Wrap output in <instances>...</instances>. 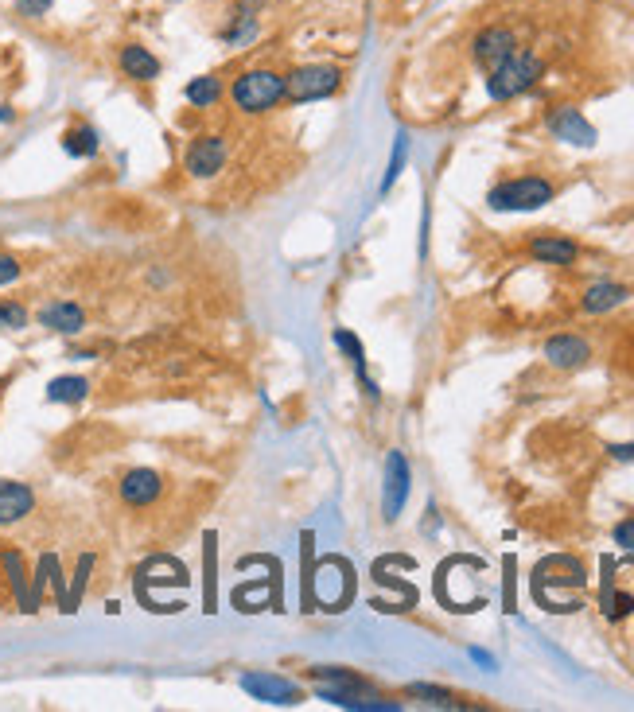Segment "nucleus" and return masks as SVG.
<instances>
[{"mask_svg":"<svg viewBox=\"0 0 634 712\" xmlns=\"http://www.w3.org/2000/svg\"><path fill=\"white\" fill-rule=\"evenodd\" d=\"M541 74H545V59H541L537 51H522V47H518V51L506 55L494 71H487V94H491L494 102H510V98L533 90Z\"/></svg>","mask_w":634,"mask_h":712,"instance_id":"obj_1","label":"nucleus"},{"mask_svg":"<svg viewBox=\"0 0 634 712\" xmlns=\"http://www.w3.org/2000/svg\"><path fill=\"white\" fill-rule=\"evenodd\" d=\"M230 102L249 117L277 109L284 102V74L269 71V67H253V71L238 74L230 82Z\"/></svg>","mask_w":634,"mask_h":712,"instance_id":"obj_2","label":"nucleus"},{"mask_svg":"<svg viewBox=\"0 0 634 712\" xmlns=\"http://www.w3.org/2000/svg\"><path fill=\"white\" fill-rule=\"evenodd\" d=\"M557 199V187L545 176H518V179H502L498 187H491L487 203L491 211H541Z\"/></svg>","mask_w":634,"mask_h":712,"instance_id":"obj_3","label":"nucleus"},{"mask_svg":"<svg viewBox=\"0 0 634 712\" xmlns=\"http://www.w3.org/2000/svg\"><path fill=\"white\" fill-rule=\"evenodd\" d=\"M339 86H343V71L331 63H304V67L284 74V98L296 106L323 102V98L339 94Z\"/></svg>","mask_w":634,"mask_h":712,"instance_id":"obj_4","label":"nucleus"},{"mask_svg":"<svg viewBox=\"0 0 634 712\" xmlns=\"http://www.w3.org/2000/svg\"><path fill=\"white\" fill-rule=\"evenodd\" d=\"M238 685L246 689L253 701H261V705H300L304 701V693H300L296 681H288L281 674H265V670H249V674H242Z\"/></svg>","mask_w":634,"mask_h":712,"instance_id":"obj_5","label":"nucleus"},{"mask_svg":"<svg viewBox=\"0 0 634 712\" xmlns=\"http://www.w3.org/2000/svg\"><path fill=\"white\" fill-rule=\"evenodd\" d=\"M518 51V32L506 28V24H487L479 36L471 39V59L483 67V71H494L506 55Z\"/></svg>","mask_w":634,"mask_h":712,"instance_id":"obj_6","label":"nucleus"},{"mask_svg":"<svg viewBox=\"0 0 634 712\" xmlns=\"http://www.w3.org/2000/svg\"><path fill=\"white\" fill-rule=\"evenodd\" d=\"M545 129L564 144H576V148H592L596 144V129L592 121L580 113L576 106H553L545 113Z\"/></svg>","mask_w":634,"mask_h":712,"instance_id":"obj_7","label":"nucleus"},{"mask_svg":"<svg viewBox=\"0 0 634 712\" xmlns=\"http://www.w3.org/2000/svg\"><path fill=\"white\" fill-rule=\"evenodd\" d=\"M117 495H121L125 506L144 510V506H152V502L164 495V475H160V471H152V467H133V471H125V475H121Z\"/></svg>","mask_w":634,"mask_h":712,"instance_id":"obj_8","label":"nucleus"},{"mask_svg":"<svg viewBox=\"0 0 634 712\" xmlns=\"http://www.w3.org/2000/svg\"><path fill=\"white\" fill-rule=\"evenodd\" d=\"M226 156H230L226 141L214 137V133H207V137H195V141H191L187 156H183V168H187L195 179H211L226 168Z\"/></svg>","mask_w":634,"mask_h":712,"instance_id":"obj_9","label":"nucleus"},{"mask_svg":"<svg viewBox=\"0 0 634 712\" xmlns=\"http://www.w3.org/2000/svg\"><path fill=\"white\" fill-rule=\"evenodd\" d=\"M409 499V460L401 452H389L386 456V491H382V514L386 522H397L401 510Z\"/></svg>","mask_w":634,"mask_h":712,"instance_id":"obj_10","label":"nucleus"},{"mask_svg":"<svg viewBox=\"0 0 634 712\" xmlns=\"http://www.w3.org/2000/svg\"><path fill=\"white\" fill-rule=\"evenodd\" d=\"M36 510V491L16 479H0V526H16Z\"/></svg>","mask_w":634,"mask_h":712,"instance_id":"obj_11","label":"nucleus"},{"mask_svg":"<svg viewBox=\"0 0 634 712\" xmlns=\"http://www.w3.org/2000/svg\"><path fill=\"white\" fill-rule=\"evenodd\" d=\"M117 67H121V74H125L129 82H156L160 71H164V63H160L144 43H125V47L117 51Z\"/></svg>","mask_w":634,"mask_h":712,"instance_id":"obj_12","label":"nucleus"},{"mask_svg":"<svg viewBox=\"0 0 634 712\" xmlns=\"http://www.w3.org/2000/svg\"><path fill=\"white\" fill-rule=\"evenodd\" d=\"M545 358H549V366H557V370H580V366L592 358V347H588V339H580V335H553V339L545 343Z\"/></svg>","mask_w":634,"mask_h":712,"instance_id":"obj_13","label":"nucleus"},{"mask_svg":"<svg viewBox=\"0 0 634 712\" xmlns=\"http://www.w3.org/2000/svg\"><path fill=\"white\" fill-rule=\"evenodd\" d=\"M529 257L541 261V265H561L564 269V265H576L580 246L572 238H561V234H541V238L529 242Z\"/></svg>","mask_w":634,"mask_h":712,"instance_id":"obj_14","label":"nucleus"},{"mask_svg":"<svg viewBox=\"0 0 634 712\" xmlns=\"http://www.w3.org/2000/svg\"><path fill=\"white\" fill-rule=\"evenodd\" d=\"M39 323L47 331H59V335H78L86 327V312L74 300H51L47 308H39Z\"/></svg>","mask_w":634,"mask_h":712,"instance_id":"obj_15","label":"nucleus"},{"mask_svg":"<svg viewBox=\"0 0 634 712\" xmlns=\"http://www.w3.org/2000/svg\"><path fill=\"white\" fill-rule=\"evenodd\" d=\"M98 148H102V133H98L94 125H86V121H78V125H71V129L63 133V152H67L71 160H94Z\"/></svg>","mask_w":634,"mask_h":712,"instance_id":"obj_16","label":"nucleus"},{"mask_svg":"<svg viewBox=\"0 0 634 712\" xmlns=\"http://www.w3.org/2000/svg\"><path fill=\"white\" fill-rule=\"evenodd\" d=\"M627 296H631V292H627L623 285H615V281H599V285H592L584 296H580V308L592 312V316H603V312L619 308Z\"/></svg>","mask_w":634,"mask_h":712,"instance_id":"obj_17","label":"nucleus"},{"mask_svg":"<svg viewBox=\"0 0 634 712\" xmlns=\"http://www.w3.org/2000/svg\"><path fill=\"white\" fill-rule=\"evenodd\" d=\"M90 397V382L82 374H63L47 382V401L51 405H82Z\"/></svg>","mask_w":634,"mask_h":712,"instance_id":"obj_18","label":"nucleus"},{"mask_svg":"<svg viewBox=\"0 0 634 712\" xmlns=\"http://www.w3.org/2000/svg\"><path fill=\"white\" fill-rule=\"evenodd\" d=\"M222 78L218 74H199V78H191L187 86H183V98L191 102L195 109H211L218 98H222Z\"/></svg>","mask_w":634,"mask_h":712,"instance_id":"obj_19","label":"nucleus"},{"mask_svg":"<svg viewBox=\"0 0 634 712\" xmlns=\"http://www.w3.org/2000/svg\"><path fill=\"white\" fill-rule=\"evenodd\" d=\"M257 36H261V20H257V16H249V12H234V16H230V24L222 28V43H226V47H238V51L249 47Z\"/></svg>","mask_w":634,"mask_h":712,"instance_id":"obj_20","label":"nucleus"},{"mask_svg":"<svg viewBox=\"0 0 634 712\" xmlns=\"http://www.w3.org/2000/svg\"><path fill=\"white\" fill-rule=\"evenodd\" d=\"M634 611V600L627 596V592H615L611 584L603 588V615L611 619V623H619V619H627Z\"/></svg>","mask_w":634,"mask_h":712,"instance_id":"obj_21","label":"nucleus"},{"mask_svg":"<svg viewBox=\"0 0 634 712\" xmlns=\"http://www.w3.org/2000/svg\"><path fill=\"white\" fill-rule=\"evenodd\" d=\"M405 693H409V697H421L424 705H436V709H456V697H452L448 689H440V685H421V681H417V685H409Z\"/></svg>","mask_w":634,"mask_h":712,"instance_id":"obj_22","label":"nucleus"},{"mask_svg":"<svg viewBox=\"0 0 634 712\" xmlns=\"http://www.w3.org/2000/svg\"><path fill=\"white\" fill-rule=\"evenodd\" d=\"M28 327V308L16 300H0V331H24Z\"/></svg>","mask_w":634,"mask_h":712,"instance_id":"obj_23","label":"nucleus"},{"mask_svg":"<svg viewBox=\"0 0 634 712\" xmlns=\"http://www.w3.org/2000/svg\"><path fill=\"white\" fill-rule=\"evenodd\" d=\"M335 347H339L343 355L351 358V362H354V370H358V374H366V351H362V343L354 339L351 331H343V327H339V331H335Z\"/></svg>","mask_w":634,"mask_h":712,"instance_id":"obj_24","label":"nucleus"},{"mask_svg":"<svg viewBox=\"0 0 634 712\" xmlns=\"http://www.w3.org/2000/svg\"><path fill=\"white\" fill-rule=\"evenodd\" d=\"M405 152H409V141H405V133H401V137H397V148H393V160H389V172H386V179H382V191H389V187H393V179L401 176Z\"/></svg>","mask_w":634,"mask_h":712,"instance_id":"obj_25","label":"nucleus"},{"mask_svg":"<svg viewBox=\"0 0 634 712\" xmlns=\"http://www.w3.org/2000/svg\"><path fill=\"white\" fill-rule=\"evenodd\" d=\"M12 4H16V12H20L24 20H43L55 0H12Z\"/></svg>","mask_w":634,"mask_h":712,"instance_id":"obj_26","label":"nucleus"},{"mask_svg":"<svg viewBox=\"0 0 634 712\" xmlns=\"http://www.w3.org/2000/svg\"><path fill=\"white\" fill-rule=\"evenodd\" d=\"M20 273H24V265H20L12 253H0V288L12 285V281H20Z\"/></svg>","mask_w":634,"mask_h":712,"instance_id":"obj_27","label":"nucleus"},{"mask_svg":"<svg viewBox=\"0 0 634 712\" xmlns=\"http://www.w3.org/2000/svg\"><path fill=\"white\" fill-rule=\"evenodd\" d=\"M615 545L627 549V553H634V518H627V522L615 526Z\"/></svg>","mask_w":634,"mask_h":712,"instance_id":"obj_28","label":"nucleus"},{"mask_svg":"<svg viewBox=\"0 0 634 712\" xmlns=\"http://www.w3.org/2000/svg\"><path fill=\"white\" fill-rule=\"evenodd\" d=\"M607 452H611V460H619V463H634V444H611Z\"/></svg>","mask_w":634,"mask_h":712,"instance_id":"obj_29","label":"nucleus"},{"mask_svg":"<svg viewBox=\"0 0 634 712\" xmlns=\"http://www.w3.org/2000/svg\"><path fill=\"white\" fill-rule=\"evenodd\" d=\"M234 4H238V12H249V16H257V12L269 8V0H234Z\"/></svg>","mask_w":634,"mask_h":712,"instance_id":"obj_30","label":"nucleus"},{"mask_svg":"<svg viewBox=\"0 0 634 712\" xmlns=\"http://www.w3.org/2000/svg\"><path fill=\"white\" fill-rule=\"evenodd\" d=\"M12 121H16V113L8 106H0V125H12Z\"/></svg>","mask_w":634,"mask_h":712,"instance_id":"obj_31","label":"nucleus"}]
</instances>
